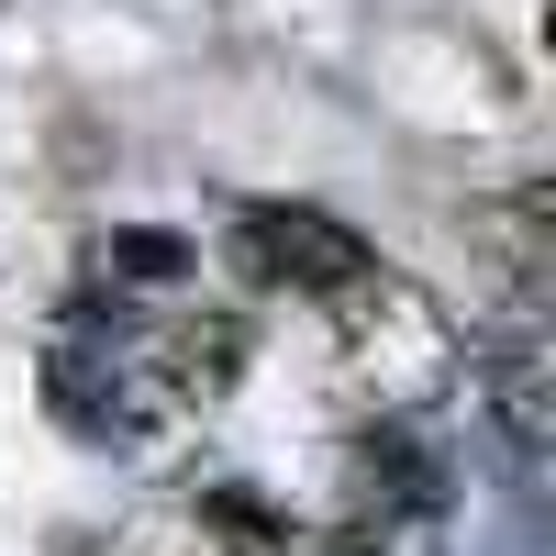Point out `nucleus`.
I'll use <instances>...</instances> for the list:
<instances>
[{
	"label": "nucleus",
	"instance_id": "obj_7",
	"mask_svg": "<svg viewBox=\"0 0 556 556\" xmlns=\"http://www.w3.org/2000/svg\"><path fill=\"white\" fill-rule=\"evenodd\" d=\"M146 556H290L267 523H245V513H201V523H178V534H156Z\"/></svg>",
	"mask_w": 556,
	"mask_h": 556
},
{
	"label": "nucleus",
	"instance_id": "obj_3",
	"mask_svg": "<svg viewBox=\"0 0 556 556\" xmlns=\"http://www.w3.org/2000/svg\"><path fill=\"white\" fill-rule=\"evenodd\" d=\"M123 356H134V390H146V424H190V412L235 401L256 334H245V312H178L156 334H134Z\"/></svg>",
	"mask_w": 556,
	"mask_h": 556
},
{
	"label": "nucleus",
	"instance_id": "obj_4",
	"mask_svg": "<svg viewBox=\"0 0 556 556\" xmlns=\"http://www.w3.org/2000/svg\"><path fill=\"white\" fill-rule=\"evenodd\" d=\"M468 367H479V390H490V412H501V445H513V456H545V445H556V334L534 323V301L501 323Z\"/></svg>",
	"mask_w": 556,
	"mask_h": 556
},
{
	"label": "nucleus",
	"instance_id": "obj_1",
	"mask_svg": "<svg viewBox=\"0 0 556 556\" xmlns=\"http://www.w3.org/2000/svg\"><path fill=\"white\" fill-rule=\"evenodd\" d=\"M312 312H323V334H334V379L367 412H434L456 379H468L456 312L424 290V278H401L390 256H367L345 290H323Z\"/></svg>",
	"mask_w": 556,
	"mask_h": 556
},
{
	"label": "nucleus",
	"instance_id": "obj_2",
	"mask_svg": "<svg viewBox=\"0 0 556 556\" xmlns=\"http://www.w3.org/2000/svg\"><path fill=\"white\" fill-rule=\"evenodd\" d=\"M367 256L379 245H367L356 223L301 212V201H245L235 223H223V267H235L256 301H323V290H345Z\"/></svg>",
	"mask_w": 556,
	"mask_h": 556
},
{
	"label": "nucleus",
	"instance_id": "obj_5",
	"mask_svg": "<svg viewBox=\"0 0 556 556\" xmlns=\"http://www.w3.org/2000/svg\"><path fill=\"white\" fill-rule=\"evenodd\" d=\"M456 223H468V245L501 267L513 301H545V267H556V190H545V178H513V190L468 201Z\"/></svg>",
	"mask_w": 556,
	"mask_h": 556
},
{
	"label": "nucleus",
	"instance_id": "obj_6",
	"mask_svg": "<svg viewBox=\"0 0 556 556\" xmlns=\"http://www.w3.org/2000/svg\"><path fill=\"white\" fill-rule=\"evenodd\" d=\"M201 256L190 245H178V235H146V223H134V235H112L101 245V278H112V290H178V278H190Z\"/></svg>",
	"mask_w": 556,
	"mask_h": 556
}]
</instances>
